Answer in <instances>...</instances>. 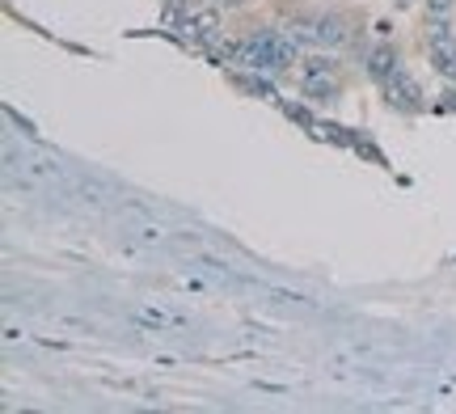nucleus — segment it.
Masks as SVG:
<instances>
[{
	"instance_id": "nucleus-1",
	"label": "nucleus",
	"mask_w": 456,
	"mask_h": 414,
	"mask_svg": "<svg viewBox=\"0 0 456 414\" xmlns=\"http://www.w3.org/2000/svg\"><path fill=\"white\" fill-rule=\"evenodd\" d=\"M237 60L254 72H283V68L296 60V43L292 38H279V34H254L237 47Z\"/></svg>"
},
{
	"instance_id": "nucleus-2",
	"label": "nucleus",
	"mask_w": 456,
	"mask_h": 414,
	"mask_svg": "<svg viewBox=\"0 0 456 414\" xmlns=\"http://www.w3.org/2000/svg\"><path fill=\"white\" fill-rule=\"evenodd\" d=\"M346 38H351V30H346L342 17L330 13V17H317V21H313V43H322V47H342Z\"/></svg>"
},
{
	"instance_id": "nucleus-3",
	"label": "nucleus",
	"mask_w": 456,
	"mask_h": 414,
	"mask_svg": "<svg viewBox=\"0 0 456 414\" xmlns=\"http://www.w3.org/2000/svg\"><path fill=\"white\" fill-rule=\"evenodd\" d=\"M385 85H389V98L406 101V106H414V101H419V85H414V77H406L402 68H397V72H393Z\"/></svg>"
},
{
	"instance_id": "nucleus-4",
	"label": "nucleus",
	"mask_w": 456,
	"mask_h": 414,
	"mask_svg": "<svg viewBox=\"0 0 456 414\" xmlns=\"http://www.w3.org/2000/svg\"><path fill=\"white\" fill-rule=\"evenodd\" d=\"M368 68H372V77H380V81H389L393 72H397V55L393 51H372V60H368Z\"/></svg>"
},
{
	"instance_id": "nucleus-5",
	"label": "nucleus",
	"mask_w": 456,
	"mask_h": 414,
	"mask_svg": "<svg viewBox=\"0 0 456 414\" xmlns=\"http://www.w3.org/2000/svg\"><path fill=\"white\" fill-rule=\"evenodd\" d=\"M305 93H309L313 101H334V93H338V89H334V81H322V77H309V81H305Z\"/></svg>"
},
{
	"instance_id": "nucleus-6",
	"label": "nucleus",
	"mask_w": 456,
	"mask_h": 414,
	"mask_svg": "<svg viewBox=\"0 0 456 414\" xmlns=\"http://www.w3.org/2000/svg\"><path fill=\"white\" fill-rule=\"evenodd\" d=\"M300 72H305V81H309V77H330V72H334V60H326V55H313V60H305V68H300Z\"/></svg>"
},
{
	"instance_id": "nucleus-7",
	"label": "nucleus",
	"mask_w": 456,
	"mask_h": 414,
	"mask_svg": "<svg viewBox=\"0 0 456 414\" xmlns=\"http://www.w3.org/2000/svg\"><path fill=\"white\" fill-rule=\"evenodd\" d=\"M212 30H216V13H199L195 21H191V34H195V38H208Z\"/></svg>"
},
{
	"instance_id": "nucleus-8",
	"label": "nucleus",
	"mask_w": 456,
	"mask_h": 414,
	"mask_svg": "<svg viewBox=\"0 0 456 414\" xmlns=\"http://www.w3.org/2000/svg\"><path fill=\"white\" fill-rule=\"evenodd\" d=\"M140 321H148V326H182V317H169V313H161V309H148V313H140Z\"/></svg>"
},
{
	"instance_id": "nucleus-9",
	"label": "nucleus",
	"mask_w": 456,
	"mask_h": 414,
	"mask_svg": "<svg viewBox=\"0 0 456 414\" xmlns=\"http://www.w3.org/2000/svg\"><path fill=\"white\" fill-rule=\"evenodd\" d=\"M427 9H431V13H448V9H452V0H427Z\"/></svg>"
}]
</instances>
